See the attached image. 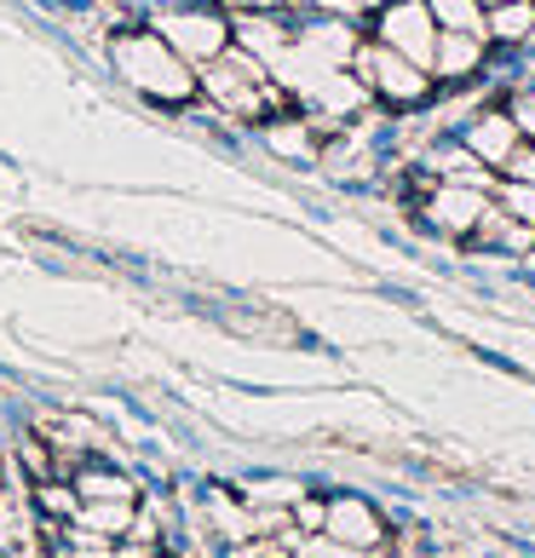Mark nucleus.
I'll return each instance as SVG.
<instances>
[{"mask_svg": "<svg viewBox=\"0 0 535 558\" xmlns=\"http://www.w3.org/2000/svg\"><path fill=\"white\" fill-rule=\"evenodd\" d=\"M115 70L133 81L138 93L161 98V105H184L196 93L191 58H184L168 35H115Z\"/></svg>", "mask_w": 535, "mask_h": 558, "instance_id": "1", "label": "nucleus"}, {"mask_svg": "<svg viewBox=\"0 0 535 558\" xmlns=\"http://www.w3.org/2000/svg\"><path fill=\"white\" fill-rule=\"evenodd\" d=\"M202 87H208V98L231 116H265L277 98V87L265 81V64L242 47H224L208 64V75H202Z\"/></svg>", "mask_w": 535, "mask_h": 558, "instance_id": "2", "label": "nucleus"}, {"mask_svg": "<svg viewBox=\"0 0 535 558\" xmlns=\"http://www.w3.org/2000/svg\"><path fill=\"white\" fill-rule=\"evenodd\" d=\"M357 64H363L368 93L392 98V105H421V98L431 93V70H421L415 58H403L398 47H386V40L363 47V52H357Z\"/></svg>", "mask_w": 535, "mask_h": 558, "instance_id": "3", "label": "nucleus"}, {"mask_svg": "<svg viewBox=\"0 0 535 558\" xmlns=\"http://www.w3.org/2000/svg\"><path fill=\"white\" fill-rule=\"evenodd\" d=\"M380 40L398 47L403 58H415L421 70H431V58H438V17H431L426 0H392V7H380Z\"/></svg>", "mask_w": 535, "mask_h": 558, "instance_id": "4", "label": "nucleus"}, {"mask_svg": "<svg viewBox=\"0 0 535 558\" xmlns=\"http://www.w3.org/2000/svg\"><path fill=\"white\" fill-rule=\"evenodd\" d=\"M161 35H168L191 64H214V58L231 47V24L214 12H168L161 17Z\"/></svg>", "mask_w": 535, "mask_h": 558, "instance_id": "5", "label": "nucleus"}, {"mask_svg": "<svg viewBox=\"0 0 535 558\" xmlns=\"http://www.w3.org/2000/svg\"><path fill=\"white\" fill-rule=\"evenodd\" d=\"M323 530L335 535V542H345V547H368V553H375V547L386 542L380 512L368 507L363 495H340V501H328V519H323Z\"/></svg>", "mask_w": 535, "mask_h": 558, "instance_id": "6", "label": "nucleus"}, {"mask_svg": "<svg viewBox=\"0 0 535 558\" xmlns=\"http://www.w3.org/2000/svg\"><path fill=\"white\" fill-rule=\"evenodd\" d=\"M431 225H443V231H478L484 214H489V191H478V184H438V196L426 202Z\"/></svg>", "mask_w": 535, "mask_h": 558, "instance_id": "7", "label": "nucleus"}, {"mask_svg": "<svg viewBox=\"0 0 535 558\" xmlns=\"http://www.w3.org/2000/svg\"><path fill=\"white\" fill-rule=\"evenodd\" d=\"M484 64V35L472 29H438V58H431V75L443 81H461Z\"/></svg>", "mask_w": 535, "mask_h": 558, "instance_id": "8", "label": "nucleus"}, {"mask_svg": "<svg viewBox=\"0 0 535 558\" xmlns=\"http://www.w3.org/2000/svg\"><path fill=\"white\" fill-rule=\"evenodd\" d=\"M519 138H524V133H519V121H512V116H478V121L466 128V150L478 156V161H489V168H501Z\"/></svg>", "mask_w": 535, "mask_h": 558, "instance_id": "9", "label": "nucleus"}, {"mask_svg": "<svg viewBox=\"0 0 535 558\" xmlns=\"http://www.w3.org/2000/svg\"><path fill=\"white\" fill-rule=\"evenodd\" d=\"M236 40H242V52H254V58H259V64H277L282 47H288L294 35H288L271 12H248V17L236 24Z\"/></svg>", "mask_w": 535, "mask_h": 558, "instance_id": "10", "label": "nucleus"}, {"mask_svg": "<svg viewBox=\"0 0 535 558\" xmlns=\"http://www.w3.org/2000/svg\"><path fill=\"white\" fill-rule=\"evenodd\" d=\"M438 29H472V35H489V17H484V0H426Z\"/></svg>", "mask_w": 535, "mask_h": 558, "instance_id": "11", "label": "nucleus"}, {"mask_svg": "<svg viewBox=\"0 0 535 558\" xmlns=\"http://www.w3.org/2000/svg\"><path fill=\"white\" fill-rule=\"evenodd\" d=\"M535 29V0H501L489 7V35L496 40H524Z\"/></svg>", "mask_w": 535, "mask_h": 558, "instance_id": "12", "label": "nucleus"}, {"mask_svg": "<svg viewBox=\"0 0 535 558\" xmlns=\"http://www.w3.org/2000/svg\"><path fill=\"white\" fill-rule=\"evenodd\" d=\"M271 150L277 156H288V161H305V156H317V144H312V128H305V121H277L271 133Z\"/></svg>", "mask_w": 535, "mask_h": 558, "instance_id": "13", "label": "nucleus"}, {"mask_svg": "<svg viewBox=\"0 0 535 558\" xmlns=\"http://www.w3.org/2000/svg\"><path fill=\"white\" fill-rule=\"evenodd\" d=\"M133 484L127 478H110V472H81V501H133Z\"/></svg>", "mask_w": 535, "mask_h": 558, "instance_id": "14", "label": "nucleus"}, {"mask_svg": "<svg viewBox=\"0 0 535 558\" xmlns=\"http://www.w3.org/2000/svg\"><path fill=\"white\" fill-rule=\"evenodd\" d=\"M40 512H52V519H81V495L70 484H40Z\"/></svg>", "mask_w": 535, "mask_h": 558, "instance_id": "15", "label": "nucleus"}, {"mask_svg": "<svg viewBox=\"0 0 535 558\" xmlns=\"http://www.w3.org/2000/svg\"><path fill=\"white\" fill-rule=\"evenodd\" d=\"M501 208H507L512 219L535 225V184H524V179H507V184H501Z\"/></svg>", "mask_w": 535, "mask_h": 558, "instance_id": "16", "label": "nucleus"}, {"mask_svg": "<svg viewBox=\"0 0 535 558\" xmlns=\"http://www.w3.org/2000/svg\"><path fill=\"white\" fill-rule=\"evenodd\" d=\"M294 553H305V558H375L368 547H345V542H335V535H328V542H323V535H317V542H300V535H294Z\"/></svg>", "mask_w": 535, "mask_h": 558, "instance_id": "17", "label": "nucleus"}, {"mask_svg": "<svg viewBox=\"0 0 535 558\" xmlns=\"http://www.w3.org/2000/svg\"><path fill=\"white\" fill-rule=\"evenodd\" d=\"M501 173H507V179L535 184V138H530V144H512V156L501 161Z\"/></svg>", "mask_w": 535, "mask_h": 558, "instance_id": "18", "label": "nucleus"}, {"mask_svg": "<svg viewBox=\"0 0 535 558\" xmlns=\"http://www.w3.org/2000/svg\"><path fill=\"white\" fill-rule=\"evenodd\" d=\"M512 121H519V133L535 138V93H519V98H512Z\"/></svg>", "mask_w": 535, "mask_h": 558, "instance_id": "19", "label": "nucleus"}, {"mask_svg": "<svg viewBox=\"0 0 535 558\" xmlns=\"http://www.w3.org/2000/svg\"><path fill=\"white\" fill-rule=\"evenodd\" d=\"M75 547H81L75 558H115V547L105 542V535H93V542H75Z\"/></svg>", "mask_w": 535, "mask_h": 558, "instance_id": "20", "label": "nucleus"}, {"mask_svg": "<svg viewBox=\"0 0 535 558\" xmlns=\"http://www.w3.org/2000/svg\"><path fill=\"white\" fill-rule=\"evenodd\" d=\"M294 519H300L305 530H317V524L328 519V507H312V501H300V507H294Z\"/></svg>", "mask_w": 535, "mask_h": 558, "instance_id": "21", "label": "nucleus"}, {"mask_svg": "<svg viewBox=\"0 0 535 558\" xmlns=\"http://www.w3.org/2000/svg\"><path fill=\"white\" fill-rule=\"evenodd\" d=\"M242 12H277V7H288V0H236Z\"/></svg>", "mask_w": 535, "mask_h": 558, "instance_id": "22", "label": "nucleus"}, {"mask_svg": "<svg viewBox=\"0 0 535 558\" xmlns=\"http://www.w3.org/2000/svg\"><path fill=\"white\" fill-rule=\"evenodd\" d=\"M352 7H392V0H352Z\"/></svg>", "mask_w": 535, "mask_h": 558, "instance_id": "23", "label": "nucleus"}, {"mask_svg": "<svg viewBox=\"0 0 535 558\" xmlns=\"http://www.w3.org/2000/svg\"><path fill=\"white\" fill-rule=\"evenodd\" d=\"M484 7H501V0H484Z\"/></svg>", "mask_w": 535, "mask_h": 558, "instance_id": "24", "label": "nucleus"}, {"mask_svg": "<svg viewBox=\"0 0 535 558\" xmlns=\"http://www.w3.org/2000/svg\"><path fill=\"white\" fill-rule=\"evenodd\" d=\"M150 558H156V553H150Z\"/></svg>", "mask_w": 535, "mask_h": 558, "instance_id": "25", "label": "nucleus"}]
</instances>
